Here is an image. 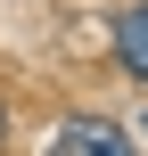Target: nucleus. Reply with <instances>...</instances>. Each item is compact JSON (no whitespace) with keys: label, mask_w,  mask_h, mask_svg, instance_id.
I'll list each match as a JSON object with an SVG mask.
<instances>
[{"label":"nucleus","mask_w":148,"mask_h":156,"mask_svg":"<svg viewBox=\"0 0 148 156\" xmlns=\"http://www.w3.org/2000/svg\"><path fill=\"white\" fill-rule=\"evenodd\" d=\"M49 156H140V148H132V140L107 123V115H74V123L49 140Z\"/></svg>","instance_id":"f257e3e1"},{"label":"nucleus","mask_w":148,"mask_h":156,"mask_svg":"<svg viewBox=\"0 0 148 156\" xmlns=\"http://www.w3.org/2000/svg\"><path fill=\"white\" fill-rule=\"evenodd\" d=\"M115 58L148 82V0H140V8H124V25H115Z\"/></svg>","instance_id":"f03ea898"}]
</instances>
